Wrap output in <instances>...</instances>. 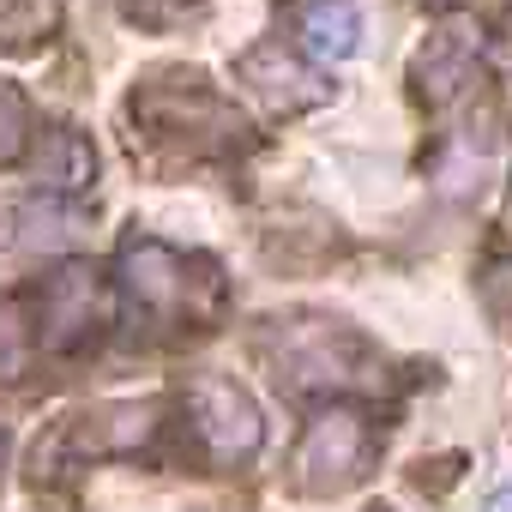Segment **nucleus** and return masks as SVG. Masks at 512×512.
Instances as JSON below:
<instances>
[{"instance_id": "15", "label": "nucleus", "mask_w": 512, "mask_h": 512, "mask_svg": "<svg viewBox=\"0 0 512 512\" xmlns=\"http://www.w3.org/2000/svg\"><path fill=\"white\" fill-rule=\"evenodd\" d=\"M133 25H181L199 13V0H115Z\"/></svg>"}, {"instance_id": "10", "label": "nucleus", "mask_w": 512, "mask_h": 512, "mask_svg": "<svg viewBox=\"0 0 512 512\" xmlns=\"http://www.w3.org/2000/svg\"><path fill=\"white\" fill-rule=\"evenodd\" d=\"M91 175H97L91 139L79 127H49L43 145H37V157H31V181L43 187V199H73V193L91 187Z\"/></svg>"}, {"instance_id": "16", "label": "nucleus", "mask_w": 512, "mask_h": 512, "mask_svg": "<svg viewBox=\"0 0 512 512\" xmlns=\"http://www.w3.org/2000/svg\"><path fill=\"white\" fill-rule=\"evenodd\" d=\"M482 512H512V488H500V494H494V500H488Z\"/></svg>"}, {"instance_id": "11", "label": "nucleus", "mask_w": 512, "mask_h": 512, "mask_svg": "<svg viewBox=\"0 0 512 512\" xmlns=\"http://www.w3.org/2000/svg\"><path fill=\"white\" fill-rule=\"evenodd\" d=\"M296 37L320 61H350L362 49V13H356V0H302V7H296Z\"/></svg>"}, {"instance_id": "19", "label": "nucleus", "mask_w": 512, "mask_h": 512, "mask_svg": "<svg viewBox=\"0 0 512 512\" xmlns=\"http://www.w3.org/2000/svg\"><path fill=\"white\" fill-rule=\"evenodd\" d=\"M434 7H446V0H434Z\"/></svg>"}, {"instance_id": "3", "label": "nucleus", "mask_w": 512, "mask_h": 512, "mask_svg": "<svg viewBox=\"0 0 512 512\" xmlns=\"http://www.w3.org/2000/svg\"><path fill=\"white\" fill-rule=\"evenodd\" d=\"M362 338L338 320H290L272 332V362L290 392H338L362 380Z\"/></svg>"}, {"instance_id": "14", "label": "nucleus", "mask_w": 512, "mask_h": 512, "mask_svg": "<svg viewBox=\"0 0 512 512\" xmlns=\"http://www.w3.org/2000/svg\"><path fill=\"white\" fill-rule=\"evenodd\" d=\"M31 362V326L13 296H0V380H19Z\"/></svg>"}, {"instance_id": "18", "label": "nucleus", "mask_w": 512, "mask_h": 512, "mask_svg": "<svg viewBox=\"0 0 512 512\" xmlns=\"http://www.w3.org/2000/svg\"><path fill=\"white\" fill-rule=\"evenodd\" d=\"M0 458H7V440H0Z\"/></svg>"}, {"instance_id": "9", "label": "nucleus", "mask_w": 512, "mask_h": 512, "mask_svg": "<svg viewBox=\"0 0 512 512\" xmlns=\"http://www.w3.org/2000/svg\"><path fill=\"white\" fill-rule=\"evenodd\" d=\"M91 217L67 199H25L13 211H0V253H61L79 247Z\"/></svg>"}, {"instance_id": "17", "label": "nucleus", "mask_w": 512, "mask_h": 512, "mask_svg": "<svg viewBox=\"0 0 512 512\" xmlns=\"http://www.w3.org/2000/svg\"><path fill=\"white\" fill-rule=\"evenodd\" d=\"M368 512H392V506H368Z\"/></svg>"}, {"instance_id": "2", "label": "nucleus", "mask_w": 512, "mask_h": 512, "mask_svg": "<svg viewBox=\"0 0 512 512\" xmlns=\"http://www.w3.org/2000/svg\"><path fill=\"white\" fill-rule=\"evenodd\" d=\"M368 458H374V422H368V410H356V404H326V410L302 428L290 470H296V488H302V494H344V488L362 482Z\"/></svg>"}, {"instance_id": "12", "label": "nucleus", "mask_w": 512, "mask_h": 512, "mask_svg": "<svg viewBox=\"0 0 512 512\" xmlns=\"http://www.w3.org/2000/svg\"><path fill=\"white\" fill-rule=\"evenodd\" d=\"M61 31V0H0V49H37Z\"/></svg>"}, {"instance_id": "13", "label": "nucleus", "mask_w": 512, "mask_h": 512, "mask_svg": "<svg viewBox=\"0 0 512 512\" xmlns=\"http://www.w3.org/2000/svg\"><path fill=\"white\" fill-rule=\"evenodd\" d=\"M25 145H31V103L13 79H0V169L19 163Z\"/></svg>"}, {"instance_id": "7", "label": "nucleus", "mask_w": 512, "mask_h": 512, "mask_svg": "<svg viewBox=\"0 0 512 512\" xmlns=\"http://www.w3.org/2000/svg\"><path fill=\"white\" fill-rule=\"evenodd\" d=\"M103 326V284L91 266H61L43 284V344L49 350H79Z\"/></svg>"}, {"instance_id": "5", "label": "nucleus", "mask_w": 512, "mask_h": 512, "mask_svg": "<svg viewBox=\"0 0 512 512\" xmlns=\"http://www.w3.org/2000/svg\"><path fill=\"white\" fill-rule=\"evenodd\" d=\"M187 428L211 464H247L266 446V416L229 374H199L187 386Z\"/></svg>"}, {"instance_id": "1", "label": "nucleus", "mask_w": 512, "mask_h": 512, "mask_svg": "<svg viewBox=\"0 0 512 512\" xmlns=\"http://www.w3.org/2000/svg\"><path fill=\"white\" fill-rule=\"evenodd\" d=\"M133 127L151 145H175L187 157H217L241 145V115L199 79V73H157L133 91Z\"/></svg>"}, {"instance_id": "4", "label": "nucleus", "mask_w": 512, "mask_h": 512, "mask_svg": "<svg viewBox=\"0 0 512 512\" xmlns=\"http://www.w3.org/2000/svg\"><path fill=\"white\" fill-rule=\"evenodd\" d=\"M199 284L211 290V278H193V260H181L169 241L139 235L121 247V296L133 314H145L157 326L199 320Z\"/></svg>"}, {"instance_id": "6", "label": "nucleus", "mask_w": 512, "mask_h": 512, "mask_svg": "<svg viewBox=\"0 0 512 512\" xmlns=\"http://www.w3.org/2000/svg\"><path fill=\"white\" fill-rule=\"evenodd\" d=\"M235 79H241V91L260 103V109H272V115H302V109H320L326 97H332V85H326V73L320 67H308L296 49H284V43H253L241 61H235Z\"/></svg>"}, {"instance_id": "8", "label": "nucleus", "mask_w": 512, "mask_h": 512, "mask_svg": "<svg viewBox=\"0 0 512 512\" xmlns=\"http://www.w3.org/2000/svg\"><path fill=\"white\" fill-rule=\"evenodd\" d=\"M151 434H157V404H97V410H79L73 422H61V446L73 458L139 452Z\"/></svg>"}]
</instances>
